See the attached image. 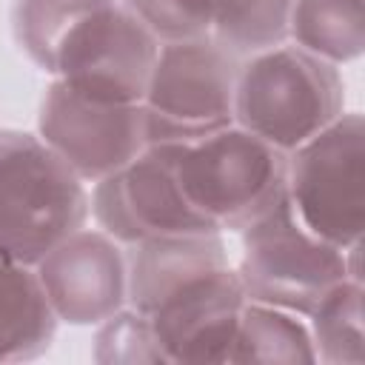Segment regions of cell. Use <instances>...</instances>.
Wrapping results in <instances>:
<instances>
[{
  "mask_svg": "<svg viewBox=\"0 0 365 365\" xmlns=\"http://www.w3.org/2000/svg\"><path fill=\"white\" fill-rule=\"evenodd\" d=\"M128 308L148 317L168 362H228L242 282L220 231L125 245Z\"/></svg>",
  "mask_w": 365,
  "mask_h": 365,
  "instance_id": "6da1fadb",
  "label": "cell"
},
{
  "mask_svg": "<svg viewBox=\"0 0 365 365\" xmlns=\"http://www.w3.org/2000/svg\"><path fill=\"white\" fill-rule=\"evenodd\" d=\"M11 34L40 71L100 103H143L160 51L123 0H14Z\"/></svg>",
  "mask_w": 365,
  "mask_h": 365,
  "instance_id": "7a4b0ae2",
  "label": "cell"
},
{
  "mask_svg": "<svg viewBox=\"0 0 365 365\" xmlns=\"http://www.w3.org/2000/svg\"><path fill=\"white\" fill-rule=\"evenodd\" d=\"M160 145L194 211L220 234L242 231L285 197L288 154L237 123Z\"/></svg>",
  "mask_w": 365,
  "mask_h": 365,
  "instance_id": "3957f363",
  "label": "cell"
},
{
  "mask_svg": "<svg viewBox=\"0 0 365 365\" xmlns=\"http://www.w3.org/2000/svg\"><path fill=\"white\" fill-rule=\"evenodd\" d=\"M345 111L339 66L282 43L240 60L234 123L291 154Z\"/></svg>",
  "mask_w": 365,
  "mask_h": 365,
  "instance_id": "277c9868",
  "label": "cell"
},
{
  "mask_svg": "<svg viewBox=\"0 0 365 365\" xmlns=\"http://www.w3.org/2000/svg\"><path fill=\"white\" fill-rule=\"evenodd\" d=\"M86 222L88 182L40 134L0 128V254L34 265Z\"/></svg>",
  "mask_w": 365,
  "mask_h": 365,
  "instance_id": "5b68a950",
  "label": "cell"
},
{
  "mask_svg": "<svg viewBox=\"0 0 365 365\" xmlns=\"http://www.w3.org/2000/svg\"><path fill=\"white\" fill-rule=\"evenodd\" d=\"M237 234L240 259L234 271L251 302L308 317L336 282L348 279L345 248L314 234L297 217L288 197Z\"/></svg>",
  "mask_w": 365,
  "mask_h": 365,
  "instance_id": "8992f818",
  "label": "cell"
},
{
  "mask_svg": "<svg viewBox=\"0 0 365 365\" xmlns=\"http://www.w3.org/2000/svg\"><path fill=\"white\" fill-rule=\"evenodd\" d=\"M285 197L322 240L348 248L365 231V120L342 111L288 154Z\"/></svg>",
  "mask_w": 365,
  "mask_h": 365,
  "instance_id": "52a82bcc",
  "label": "cell"
},
{
  "mask_svg": "<svg viewBox=\"0 0 365 365\" xmlns=\"http://www.w3.org/2000/svg\"><path fill=\"white\" fill-rule=\"evenodd\" d=\"M240 57L214 37L160 43L143 97L151 143H180L234 123Z\"/></svg>",
  "mask_w": 365,
  "mask_h": 365,
  "instance_id": "ba28073f",
  "label": "cell"
},
{
  "mask_svg": "<svg viewBox=\"0 0 365 365\" xmlns=\"http://www.w3.org/2000/svg\"><path fill=\"white\" fill-rule=\"evenodd\" d=\"M40 140L83 182L123 171L148 148L143 103H100L51 80L37 111Z\"/></svg>",
  "mask_w": 365,
  "mask_h": 365,
  "instance_id": "9c48e42d",
  "label": "cell"
},
{
  "mask_svg": "<svg viewBox=\"0 0 365 365\" xmlns=\"http://www.w3.org/2000/svg\"><path fill=\"white\" fill-rule=\"evenodd\" d=\"M88 217L120 245L148 237L214 231L188 202L168 148L151 143L123 171L91 182Z\"/></svg>",
  "mask_w": 365,
  "mask_h": 365,
  "instance_id": "30bf717a",
  "label": "cell"
},
{
  "mask_svg": "<svg viewBox=\"0 0 365 365\" xmlns=\"http://www.w3.org/2000/svg\"><path fill=\"white\" fill-rule=\"evenodd\" d=\"M57 322L100 325L128 305L125 245L100 228H77L34 262Z\"/></svg>",
  "mask_w": 365,
  "mask_h": 365,
  "instance_id": "8fae6325",
  "label": "cell"
},
{
  "mask_svg": "<svg viewBox=\"0 0 365 365\" xmlns=\"http://www.w3.org/2000/svg\"><path fill=\"white\" fill-rule=\"evenodd\" d=\"M57 334V317L34 265L0 254V362L43 356Z\"/></svg>",
  "mask_w": 365,
  "mask_h": 365,
  "instance_id": "7c38bea8",
  "label": "cell"
},
{
  "mask_svg": "<svg viewBox=\"0 0 365 365\" xmlns=\"http://www.w3.org/2000/svg\"><path fill=\"white\" fill-rule=\"evenodd\" d=\"M228 362H265V365L317 362L305 317L245 299Z\"/></svg>",
  "mask_w": 365,
  "mask_h": 365,
  "instance_id": "4fadbf2b",
  "label": "cell"
},
{
  "mask_svg": "<svg viewBox=\"0 0 365 365\" xmlns=\"http://www.w3.org/2000/svg\"><path fill=\"white\" fill-rule=\"evenodd\" d=\"M288 43L331 66L356 60L365 48L362 0H294Z\"/></svg>",
  "mask_w": 365,
  "mask_h": 365,
  "instance_id": "5bb4252c",
  "label": "cell"
},
{
  "mask_svg": "<svg viewBox=\"0 0 365 365\" xmlns=\"http://www.w3.org/2000/svg\"><path fill=\"white\" fill-rule=\"evenodd\" d=\"M365 288L356 279L336 282L305 317L317 362L359 365L365 359Z\"/></svg>",
  "mask_w": 365,
  "mask_h": 365,
  "instance_id": "9a60e30c",
  "label": "cell"
},
{
  "mask_svg": "<svg viewBox=\"0 0 365 365\" xmlns=\"http://www.w3.org/2000/svg\"><path fill=\"white\" fill-rule=\"evenodd\" d=\"M291 11L294 0H214L211 37L242 60L288 43Z\"/></svg>",
  "mask_w": 365,
  "mask_h": 365,
  "instance_id": "2e32d148",
  "label": "cell"
},
{
  "mask_svg": "<svg viewBox=\"0 0 365 365\" xmlns=\"http://www.w3.org/2000/svg\"><path fill=\"white\" fill-rule=\"evenodd\" d=\"M94 362L100 365H160V362H168V356L148 317L125 305L97 325Z\"/></svg>",
  "mask_w": 365,
  "mask_h": 365,
  "instance_id": "e0dca14e",
  "label": "cell"
},
{
  "mask_svg": "<svg viewBox=\"0 0 365 365\" xmlns=\"http://www.w3.org/2000/svg\"><path fill=\"white\" fill-rule=\"evenodd\" d=\"M123 6L160 43L211 37L214 0H123Z\"/></svg>",
  "mask_w": 365,
  "mask_h": 365,
  "instance_id": "ac0fdd59",
  "label": "cell"
}]
</instances>
